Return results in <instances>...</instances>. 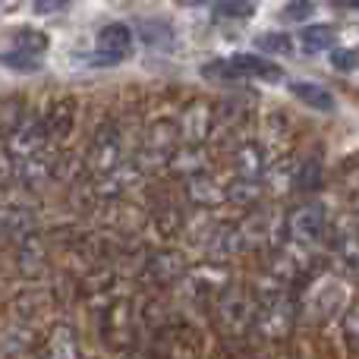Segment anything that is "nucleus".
<instances>
[{
  "mask_svg": "<svg viewBox=\"0 0 359 359\" xmlns=\"http://www.w3.org/2000/svg\"><path fill=\"white\" fill-rule=\"evenodd\" d=\"M255 48L265 54H293V38L284 32H268V35L255 38Z\"/></svg>",
  "mask_w": 359,
  "mask_h": 359,
  "instance_id": "obj_9",
  "label": "nucleus"
},
{
  "mask_svg": "<svg viewBox=\"0 0 359 359\" xmlns=\"http://www.w3.org/2000/svg\"><path fill=\"white\" fill-rule=\"evenodd\" d=\"M312 13H316V4H312V0H290L280 16H284L287 22H303V19H309Z\"/></svg>",
  "mask_w": 359,
  "mask_h": 359,
  "instance_id": "obj_13",
  "label": "nucleus"
},
{
  "mask_svg": "<svg viewBox=\"0 0 359 359\" xmlns=\"http://www.w3.org/2000/svg\"><path fill=\"white\" fill-rule=\"evenodd\" d=\"M290 92L297 95L303 104H309V107H316V111H322V114H331L337 107V101H334V95L328 92V88H322V86H316V82H306V79H299V82H290Z\"/></svg>",
  "mask_w": 359,
  "mask_h": 359,
  "instance_id": "obj_4",
  "label": "nucleus"
},
{
  "mask_svg": "<svg viewBox=\"0 0 359 359\" xmlns=\"http://www.w3.org/2000/svg\"><path fill=\"white\" fill-rule=\"evenodd\" d=\"M230 63L236 67L240 76H259V79H265V82L284 79V69H280L278 63L262 60V57H255V54H236V57H230Z\"/></svg>",
  "mask_w": 359,
  "mask_h": 359,
  "instance_id": "obj_2",
  "label": "nucleus"
},
{
  "mask_svg": "<svg viewBox=\"0 0 359 359\" xmlns=\"http://www.w3.org/2000/svg\"><path fill=\"white\" fill-rule=\"evenodd\" d=\"M69 0H35V13L38 16H48V13H60L67 10Z\"/></svg>",
  "mask_w": 359,
  "mask_h": 359,
  "instance_id": "obj_14",
  "label": "nucleus"
},
{
  "mask_svg": "<svg viewBox=\"0 0 359 359\" xmlns=\"http://www.w3.org/2000/svg\"><path fill=\"white\" fill-rule=\"evenodd\" d=\"M252 16V4L249 0H215L211 19L215 22H227V19H249Z\"/></svg>",
  "mask_w": 359,
  "mask_h": 359,
  "instance_id": "obj_6",
  "label": "nucleus"
},
{
  "mask_svg": "<svg viewBox=\"0 0 359 359\" xmlns=\"http://www.w3.org/2000/svg\"><path fill=\"white\" fill-rule=\"evenodd\" d=\"M347 328H350V331H353V334L359 337V306H356V309L347 316Z\"/></svg>",
  "mask_w": 359,
  "mask_h": 359,
  "instance_id": "obj_15",
  "label": "nucleus"
},
{
  "mask_svg": "<svg viewBox=\"0 0 359 359\" xmlns=\"http://www.w3.org/2000/svg\"><path fill=\"white\" fill-rule=\"evenodd\" d=\"M306 54H318V50H328L334 44V25H309V29L299 35Z\"/></svg>",
  "mask_w": 359,
  "mask_h": 359,
  "instance_id": "obj_5",
  "label": "nucleus"
},
{
  "mask_svg": "<svg viewBox=\"0 0 359 359\" xmlns=\"http://www.w3.org/2000/svg\"><path fill=\"white\" fill-rule=\"evenodd\" d=\"M69 101H63V104H57L54 107V114H50V120H48V136H54V139H63L69 133V123H73V111H69Z\"/></svg>",
  "mask_w": 359,
  "mask_h": 359,
  "instance_id": "obj_10",
  "label": "nucleus"
},
{
  "mask_svg": "<svg viewBox=\"0 0 359 359\" xmlns=\"http://www.w3.org/2000/svg\"><path fill=\"white\" fill-rule=\"evenodd\" d=\"M290 230L297 240H316V236H322L325 230V215L318 205H306V208H299L297 215L290 217Z\"/></svg>",
  "mask_w": 359,
  "mask_h": 359,
  "instance_id": "obj_3",
  "label": "nucleus"
},
{
  "mask_svg": "<svg viewBox=\"0 0 359 359\" xmlns=\"http://www.w3.org/2000/svg\"><path fill=\"white\" fill-rule=\"evenodd\" d=\"M180 6H211L215 0H177Z\"/></svg>",
  "mask_w": 359,
  "mask_h": 359,
  "instance_id": "obj_17",
  "label": "nucleus"
},
{
  "mask_svg": "<svg viewBox=\"0 0 359 359\" xmlns=\"http://www.w3.org/2000/svg\"><path fill=\"white\" fill-rule=\"evenodd\" d=\"M202 76H205V79H240L236 67L230 63V57H217V60L205 63V67H202Z\"/></svg>",
  "mask_w": 359,
  "mask_h": 359,
  "instance_id": "obj_11",
  "label": "nucleus"
},
{
  "mask_svg": "<svg viewBox=\"0 0 359 359\" xmlns=\"http://www.w3.org/2000/svg\"><path fill=\"white\" fill-rule=\"evenodd\" d=\"M0 67L6 69H16V73H38L41 69V60H38V54H29V50H6V54H0Z\"/></svg>",
  "mask_w": 359,
  "mask_h": 359,
  "instance_id": "obj_7",
  "label": "nucleus"
},
{
  "mask_svg": "<svg viewBox=\"0 0 359 359\" xmlns=\"http://www.w3.org/2000/svg\"><path fill=\"white\" fill-rule=\"evenodd\" d=\"M331 67L337 73H353L359 67V50L356 48H344V50H331Z\"/></svg>",
  "mask_w": 359,
  "mask_h": 359,
  "instance_id": "obj_12",
  "label": "nucleus"
},
{
  "mask_svg": "<svg viewBox=\"0 0 359 359\" xmlns=\"http://www.w3.org/2000/svg\"><path fill=\"white\" fill-rule=\"evenodd\" d=\"M133 54V29L123 22H111L98 32V50L92 60L101 67H114V63L126 60Z\"/></svg>",
  "mask_w": 359,
  "mask_h": 359,
  "instance_id": "obj_1",
  "label": "nucleus"
},
{
  "mask_svg": "<svg viewBox=\"0 0 359 359\" xmlns=\"http://www.w3.org/2000/svg\"><path fill=\"white\" fill-rule=\"evenodd\" d=\"M328 4L341 6V10H359V0H328Z\"/></svg>",
  "mask_w": 359,
  "mask_h": 359,
  "instance_id": "obj_16",
  "label": "nucleus"
},
{
  "mask_svg": "<svg viewBox=\"0 0 359 359\" xmlns=\"http://www.w3.org/2000/svg\"><path fill=\"white\" fill-rule=\"evenodd\" d=\"M13 41H16L19 50H29V54H41V50H48V35L38 29H16L13 32Z\"/></svg>",
  "mask_w": 359,
  "mask_h": 359,
  "instance_id": "obj_8",
  "label": "nucleus"
}]
</instances>
